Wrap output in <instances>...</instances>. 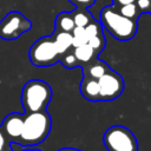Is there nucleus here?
Here are the masks:
<instances>
[{
  "mask_svg": "<svg viewBox=\"0 0 151 151\" xmlns=\"http://www.w3.org/2000/svg\"><path fill=\"white\" fill-rule=\"evenodd\" d=\"M8 138L6 137V134L2 132V130L0 129V151L9 149V144H8Z\"/></svg>",
  "mask_w": 151,
  "mask_h": 151,
  "instance_id": "obj_22",
  "label": "nucleus"
},
{
  "mask_svg": "<svg viewBox=\"0 0 151 151\" xmlns=\"http://www.w3.org/2000/svg\"><path fill=\"white\" fill-rule=\"evenodd\" d=\"M113 2V6L116 8L123 6V5H126V4H131V2H136V0H112Z\"/></svg>",
  "mask_w": 151,
  "mask_h": 151,
  "instance_id": "obj_23",
  "label": "nucleus"
},
{
  "mask_svg": "<svg viewBox=\"0 0 151 151\" xmlns=\"http://www.w3.org/2000/svg\"><path fill=\"white\" fill-rule=\"evenodd\" d=\"M73 53L79 63V67L96 58H98V54L94 52V50L86 42V44H83L80 46H77V47H73Z\"/></svg>",
  "mask_w": 151,
  "mask_h": 151,
  "instance_id": "obj_11",
  "label": "nucleus"
},
{
  "mask_svg": "<svg viewBox=\"0 0 151 151\" xmlns=\"http://www.w3.org/2000/svg\"><path fill=\"white\" fill-rule=\"evenodd\" d=\"M80 93L81 96L90 101H99V85L98 79L83 77L80 81Z\"/></svg>",
  "mask_w": 151,
  "mask_h": 151,
  "instance_id": "obj_10",
  "label": "nucleus"
},
{
  "mask_svg": "<svg viewBox=\"0 0 151 151\" xmlns=\"http://www.w3.org/2000/svg\"><path fill=\"white\" fill-rule=\"evenodd\" d=\"M51 86L40 79L28 80L21 91V105L25 113L44 111L52 99Z\"/></svg>",
  "mask_w": 151,
  "mask_h": 151,
  "instance_id": "obj_3",
  "label": "nucleus"
},
{
  "mask_svg": "<svg viewBox=\"0 0 151 151\" xmlns=\"http://www.w3.org/2000/svg\"><path fill=\"white\" fill-rule=\"evenodd\" d=\"M29 61L37 67H48L57 64L60 54L55 47L52 35L41 37L35 40L28 52Z\"/></svg>",
  "mask_w": 151,
  "mask_h": 151,
  "instance_id": "obj_4",
  "label": "nucleus"
},
{
  "mask_svg": "<svg viewBox=\"0 0 151 151\" xmlns=\"http://www.w3.org/2000/svg\"><path fill=\"white\" fill-rule=\"evenodd\" d=\"M98 85L99 101H110L117 99L123 93L125 83L118 72L110 68L98 79Z\"/></svg>",
  "mask_w": 151,
  "mask_h": 151,
  "instance_id": "obj_7",
  "label": "nucleus"
},
{
  "mask_svg": "<svg viewBox=\"0 0 151 151\" xmlns=\"http://www.w3.org/2000/svg\"><path fill=\"white\" fill-rule=\"evenodd\" d=\"M76 27L71 12H60L54 20V31L72 32Z\"/></svg>",
  "mask_w": 151,
  "mask_h": 151,
  "instance_id": "obj_13",
  "label": "nucleus"
},
{
  "mask_svg": "<svg viewBox=\"0 0 151 151\" xmlns=\"http://www.w3.org/2000/svg\"><path fill=\"white\" fill-rule=\"evenodd\" d=\"M119 11V13H122L124 17L129 18V19H132V20H136L138 21V18L140 17V13H139V9L136 5V2H131V4H126V5H123L120 7L117 8Z\"/></svg>",
  "mask_w": 151,
  "mask_h": 151,
  "instance_id": "obj_15",
  "label": "nucleus"
},
{
  "mask_svg": "<svg viewBox=\"0 0 151 151\" xmlns=\"http://www.w3.org/2000/svg\"><path fill=\"white\" fill-rule=\"evenodd\" d=\"M52 37H53L55 47H57L60 55L72 47V34H71V32L54 31Z\"/></svg>",
  "mask_w": 151,
  "mask_h": 151,
  "instance_id": "obj_12",
  "label": "nucleus"
},
{
  "mask_svg": "<svg viewBox=\"0 0 151 151\" xmlns=\"http://www.w3.org/2000/svg\"><path fill=\"white\" fill-rule=\"evenodd\" d=\"M22 151H41V150H39V149H24Z\"/></svg>",
  "mask_w": 151,
  "mask_h": 151,
  "instance_id": "obj_25",
  "label": "nucleus"
},
{
  "mask_svg": "<svg viewBox=\"0 0 151 151\" xmlns=\"http://www.w3.org/2000/svg\"><path fill=\"white\" fill-rule=\"evenodd\" d=\"M32 28V22L18 11L8 12L0 20V38L4 40H15Z\"/></svg>",
  "mask_w": 151,
  "mask_h": 151,
  "instance_id": "obj_6",
  "label": "nucleus"
},
{
  "mask_svg": "<svg viewBox=\"0 0 151 151\" xmlns=\"http://www.w3.org/2000/svg\"><path fill=\"white\" fill-rule=\"evenodd\" d=\"M22 125H24V114L9 113L2 120V123L0 125V129L6 134L8 140L17 143L20 134H21Z\"/></svg>",
  "mask_w": 151,
  "mask_h": 151,
  "instance_id": "obj_8",
  "label": "nucleus"
},
{
  "mask_svg": "<svg viewBox=\"0 0 151 151\" xmlns=\"http://www.w3.org/2000/svg\"><path fill=\"white\" fill-rule=\"evenodd\" d=\"M103 143L107 151H138L134 134L123 125L110 126L104 132Z\"/></svg>",
  "mask_w": 151,
  "mask_h": 151,
  "instance_id": "obj_5",
  "label": "nucleus"
},
{
  "mask_svg": "<svg viewBox=\"0 0 151 151\" xmlns=\"http://www.w3.org/2000/svg\"><path fill=\"white\" fill-rule=\"evenodd\" d=\"M99 22L104 29L119 41L131 40L138 29V21L124 17L113 5L101 8Z\"/></svg>",
  "mask_w": 151,
  "mask_h": 151,
  "instance_id": "obj_2",
  "label": "nucleus"
},
{
  "mask_svg": "<svg viewBox=\"0 0 151 151\" xmlns=\"http://www.w3.org/2000/svg\"><path fill=\"white\" fill-rule=\"evenodd\" d=\"M136 5L139 9V13H150L151 15V0H136Z\"/></svg>",
  "mask_w": 151,
  "mask_h": 151,
  "instance_id": "obj_20",
  "label": "nucleus"
},
{
  "mask_svg": "<svg viewBox=\"0 0 151 151\" xmlns=\"http://www.w3.org/2000/svg\"><path fill=\"white\" fill-rule=\"evenodd\" d=\"M96 1L97 0H70L72 5H74L76 7H81V8H88L92 5H94Z\"/></svg>",
  "mask_w": 151,
  "mask_h": 151,
  "instance_id": "obj_21",
  "label": "nucleus"
},
{
  "mask_svg": "<svg viewBox=\"0 0 151 151\" xmlns=\"http://www.w3.org/2000/svg\"><path fill=\"white\" fill-rule=\"evenodd\" d=\"M84 29H85V33H86L87 39L91 38V37L98 35V34H100V33H104V32H103L101 24H100L98 20H96L94 18L84 27Z\"/></svg>",
  "mask_w": 151,
  "mask_h": 151,
  "instance_id": "obj_19",
  "label": "nucleus"
},
{
  "mask_svg": "<svg viewBox=\"0 0 151 151\" xmlns=\"http://www.w3.org/2000/svg\"><path fill=\"white\" fill-rule=\"evenodd\" d=\"M71 34H72V47H77V46H80L87 42V37H86L84 27L76 26L72 29Z\"/></svg>",
  "mask_w": 151,
  "mask_h": 151,
  "instance_id": "obj_18",
  "label": "nucleus"
},
{
  "mask_svg": "<svg viewBox=\"0 0 151 151\" xmlns=\"http://www.w3.org/2000/svg\"><path fill=\"white\" fill-rule=\"evenodd\" d=\"M58 151H80V150L73 149V147H63V149H59Z\"/></svg>",
  "mask_w": 151,
  "mask_h": 151,
  "instance_id": "obj_24",
  "label": "nucleus"
},
{
  "mask_svg": "<svg viewBox=\"0 0 151 151\" xmlns=\"http://www.w3.org/2000/svg\"><path fill=\"white\" fill-rule=\"evenodd\" d=\"M80 68L83 71V77L99 79L107 70H110V66L107 65V63L96 58V59H93V60L81 65Z\"/></svg>",
  "mask_w": 151,
  "mask_h": 151,
  "instance_id": "obj_9",
  "label": "nucleus"
},
{
  "mask_svg": "<svg viewBox=\"0 0 151 151\" xmlns=\"http://www.w3.org/2000/svg\"><path fill=\"white\" fill-rule=\"evenodd\" d=\"M87 44L94 50V52L99 55L100 52L105 48L106 46V39H105V35L104 33H100L98 35H94V37H91L87 39Z\"/></svg>",
  "mask_w": 151,
  "mask_h": 151,
  "instance_id": "obj_17",
  "label": "nucleus"
},
{
  "mask_svg": "<svg viewBox=\"0 0 151 151\" xmlns=\"http://www.w3.org/2000/svg\"><path fill=\"white\" fill-rule=\"evenodd\" d=\"M59 61L63 64L64 67L66 68H74V67H79V63L73 53V47H71L68 51H66L65 53H63L60 55Z\"/></svg>",
  "mask_w": 151,
  "mask_h": 151,
  "instance_id": "obj_16",
  "label": "nucleus"
},
{
  "mask_svg": "<svg viewBox=\"0 0 151 151\" xmlns=\"http://www.w3.org/2000/svg\"><path fill=\"white\" fill-rule=\"evenodd\" d=\"M51 127L52 119L46 110L25 113L22 131L17 143L24 146L38 145L47 138Z\"/></svg>",
  "mask_w": 151,
  "mask_h": 151,
  "instance_id": "obj_1",
  "label": "nucleus"
},
{
  "mask_svg": "<svg viewBox=\"0 0 151 151\" xmlns=\"http://www.w3.org/2000/svg\"><path fill=\"white\" fill-rule=\"evenodd\" d=\"M74 25L78 27H85L92 19V14L88 12L87 8H81V7H76V9H73L71 12Z\"/></svg>",
  "mask_w": 151,
  "mask_h": 151,
  "instance_id": "obj_14",
  "label": "nucleus"
},
{
  "mask_svg": "<svg viewBox=\"0 0 151 151\" xmlns=\"http://www.w3.org/2000/svg\"><path fill=\"white\" fill-rule=\"evenodd\" d=\"M2 151H11V149H6V150H2Z\"/></svg>",
  "mask_w": 151,
  "mask_h": 151,
  "instance_id": "obj_26",
  "label": "nucleus"
}]
</instances>
